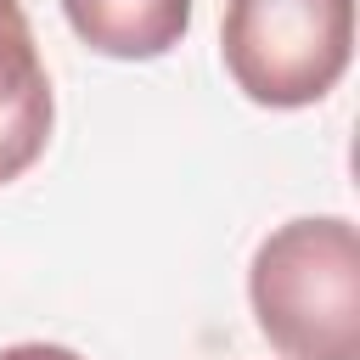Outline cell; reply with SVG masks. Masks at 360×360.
Segmentation results:
<instances>
[{
  "label": "cell",
  "instance_id": "6da1fadb",
  "mask_svg": "<svg viewBox=\"0 0 360 360\" xmlns=\"http://www.w3.org/2000/svg\"><path fill=\"white\" fill-rule=\"evenodd\" d=\"M259 338L281 360H360V236L343 214L276 225L248 264Z\"/></svg>",
  "mask_w": 360,
  "mask_h": 360
},
{
  "label": "cell",
  "instance_id": "7a4b0ae2",
  "mask_svg": "<svg viewBox=\"0 0 360 360\" xmlns=\"http://www.w3.org/2000/svg\"><path fill=\"white\" fill-rule=\"evenodd\" d=\"M219 56L253 107H315L354 62V0H225Z\"/></svg>",
  "mask_w": 360,
  "mask_h": 360
},
{
  "label": "cell",
  "instance_id": "3957f363",
  "mask_svg": "<svg viewBox=\"0 0 360 360\" xmlns=\"http://www.w3.org/2000/svg\"><path fill=\"white\" fill-rule=\"evenodd\" d=\"M51 124H56V96L28 11L22 0H0V186L22 180L45 158Z\"/></svg>",
  "mask_w": 360,
  "mask_h": 360
},
{
  "label": "cell",
  "instance_id": "277c9868",
  "mask_svg": "<svg viewBox=\"0 0 360 360\" xmlns=\"http://www.w3.org/2000/svg\"><path fill=\"white\" fill-rule=\"evenodd\" d=\"M197 0H62L68 28L112 62H158L191 34Z\"/></svg>",
  "mask_w": 360,
  "mask_h": 360
},
{
  "label": "cell",
  "instance_id": "5b68a950",
  "mask_svg": "<svg viewBox=\"0 0 360 360\" xmlns=\"http://www.w3.org/2000/svg\"><path fill=\"white\" fill-rule=\"evenodd\" d=\"M0 360H84V354L68 343H11V349H0Z\"/></svg>",
  "mask_w": 360,
  "mask_h": 360
}]
</instances>
